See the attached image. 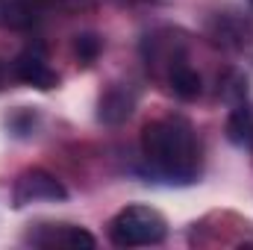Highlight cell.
Instances as JSON below:
<instances>
[{
    "label": "cell",
    "instance_id": "9c48e42d",
    "mask_svg": "<svg viewBox=\"0 0 253 250\" xmlns=\"http://www.w3.org/2000/svg\"><path fill=\"white\" fill-rule=\"evenodd\" d=\"M171 88H174L177 97L194 100V97L203 91V80H200V74H197L194 68H189V65H177V68L171 71Z\"/></svg>",
    "mask_w": 253,
    "mask_h": 250
},
{
    "label": "cell",
    "instance_id": "5b68a950",
    "mask_svg": "<svg viewBox=\"0 0 253 250\" xmlns=\"http://www.w3.org/2000/svg\"><path fill=\"white\" fill-rule=\"evenodd\" d=\"M42 230L47 236H42V233L33 236L30 233L33 245H42V248H53V245H59V248H94L97 245L91 233H85L80 227H71V224H44Z\"/></svg>",
    "mask_w": 253,
    "mask_h": 250
},
{
    "label": "cell",
    "instance_id": "7a4b0ae2",
    "mask_svg": "<svg viewBox=\"0 0 253 250\" xmlns=\"http://www.w3.org/2000/svg\"><path fill=\"white\" fill-rule=\"evenodd\" d=\"M168 236V221L162 212L153 206L132 203L124 206L112 221H109V242L115 248H144V245H159Z\"/></svg>",
    "mask_w": 253,
    "mask_h": 250
},
{
    "label": "cell",
    "instance_id": "30bf717a",
    "mask_svg": "<svg viewBox=\"0 0 253 250\" xmlns=\"http://www.w3.org/2000/svg\"><path fill=\"white\" fill-rule=\"evenodd\" d=\"M100 39L97 36H91V33H85V36H77V42H74V53H77V59L80 62H94L97 59V53H100Z\"/></svg>",
    "mask_w": 253,
    "mask_h": 250
},
{
    "label": "cell",
    "instance_id": "8992f818",
    "mask_svg": "<svg viewBox=\"0 0 253 250\" xmlns=\"http://www.w3.org/2000/svg\"><path fill=\"white\" fill-rule=\"evenodd\" d=\"M132 109H135V91L126 88V85H112L100 97V103H97V118L103 124L115 126V124H121V121H126L132 115Z\"/></svg>",
    "mask_w": 253,
    "mask_h": 250
},
{
    "label": "cell",
    "instance_id": "277c9868",
    "mask_svg": "<svg viewBox=\"0 0 253 250\" xmlns=\"http://www.w3.org/2000/svg\"><path fill=\"white\" fill-rule=\"evenodd\" d=\"M12 74H15L24 85H33V88H39V91H50V88L59 85V74L47 65L44 53H42L39 47H27L24 53H18L15 62H12Z\"/></svg>",
    "mask_w": 253,
    "mask_h": 250
},
{
    "label": "cell",
    "instance_id": "6da1fadb",
    "mask_svg": "<svg viewBox=\"0 0 253 250\" xmlns=\"http://www.w3.org/2000/svg\"><path fill=\"white\" fill-rule=\"evenodd\" d=\"M141 153L147 165L168 183H191L197 177V138L186 118H159L141 129Z\"/></svg>",
    "mask_w": 253,
    "mask_h": 250
},
{
    "label": "cell",
    "instance_id": "ba28073f",
    "mask_svg": "<svg viewBox=\"0 0 253 250\" xmlns=\"http://www.w3.org/2000/svg\"><path fill=\"white\" fill-rule=\"evenodd\" d=\"M36 21V9L24 0H0V30H27Z\"/></svg>",
    "mask_w": 253,
    "mask_h": 250
},
{
    "label": "cell",
    "instance_id": "3957f363",
    "mask_svg": "<svg viewBox=\"0 0 253 250\" xmlns=\"http://www.w3.org/2000/svg\"><path fill=\"white\" fill-rule=\"evenodd\" d=\"M68 197V188L44 168H30L24 171L18 180H15V188H12V203L21 209V206H30V203H39V200H65Z\"/></svg>",
    "mask_w": 253,
    "mask_h": 250
},
{
    "label": "cell",
    "instance_id": "52a82bcc",
    "mask_svg": "<svg viewBox=\"0 0 253 250\" xmlns=\"http://www.w3.org/2000/svg\"><path fill=\"white\" fill-rule=\"evenodd\" d=\"M227 138L236 147H253V112L248 103H236L227 118Z\"/></svg>",
    "mask_w": 253,
    "mask_h": 250
}]
</instances>
